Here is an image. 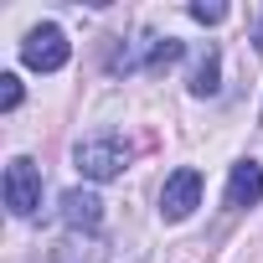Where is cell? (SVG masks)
I'll return each instance as SVG.
<instances>
[{"mask_svg":"<svg viewBox=\"0 0 263 263\" xmlns=\"http://www.w3.org/2000/svg\"><path fill=\"white\" fill-rule=\"evenodd\" d=\"M72 160H78V171H83L88 181H114V176L129 165V150H124L114 135H103V140H83Z\"/></svg>","mask_w":263,"mask_h":263,"instance_id":"obj_4","label":"cell"},{"mask_svg":"<svg viewBox=\"0 0 263 263\" xmlns=\"http://www.w3.org/2000/svg\"><path fill=\"white\" fill-rule=\"evenodd\" d=\"M217 78H222V57H217V47H201L196 52V67H191V93L196 98H212L217 93Z\"/></svg>","mask_w":263,"mask_h":263,"instance_id":"obj_8","label":"cell"},{"mask_svg":"<svg viewBox=\"0 0 263 263\" xmlns=\"http://www.w3.org/2000/svg\"><path fill=\"white\" fill-rule=\"evenodd\" d=\"M62 222H67L72 232H98L103 201H98L93 191H67V196H62Z\"/></svg>","mask_w":263,"mask_h":263,"instance_id":"obj_6","label":"cell"},{"mask_svg":"<svg viewBox=\"0 0 263 263\" xmlns=\"http://www.w3.org/2000/svg\"><path fill=\"white\" fill-rule=\"evenodd\" d=\"M258 201H263V165H258V160L232 165V181H227V206H258Z\"/></svg>","mask_w":263,"mask_h":263,"instance_id":"obj_7","label":"cell"},{"mask_svg":"<svg viewBox=\"0 0 263 263\" xmlns=\"http://www.w3.org/2000/svg\"><path fill=\"white\" fill-rule=\"evenodd\" d=\"M191 16H196L201 26H217V21L227 16V6H191Z\"/></svg>","mask_w":263,"mask_h":263,"instance_id":"obj_11","label":"cell"},{"mask_svg":"<svg viewBox=\"0 0 263 263\" xmlns=\"http://www.w3.org/2000/svg\"><path fill=\"white\" fill-rule=\"evenodd\" d=\"M253 47H258V52H263V26H258V36H253Z\"/></svg>","mask_w":263,"mask_h":263,"instance_id":"obj_12","label":"cell"},{"mask_svg":"<svg viewBox=\"0 0 263 263\" xmlns=\"http://www.w3.org/2000/svg\"><path fill=\"white\" fill-rule=\"evenodd\" d=\"M258 119H263V114H258Z\"/></svg>","mask_w":263,"mask_h":263,"instance_id":"obj_13","label":"cell"},{"mask_svg":"<svg viewBox=\"0 0 263 263\" xmlns=\"http://www.w3.org/2000/svg\"><path fill=\"white\" fill-rule=\"evenodd\" d=\"M196 206H201V171L181 165V171L165 181V191H160V217H165V222H181V217H191Z\"/></svg>","mask_w":263,"mask_h":263,"instance_id":"obj_5","label":"cell"},{"mask_svg":"<svg viewBox=\"0 0 263 263\" xmlns=\"http://www.w3.org/2000/svg\"><path fill=\"white\" fill-rule=\"evenodd\" d=\"M6 206H11L16 217H31V212L42 206V165H36V160L16 155V160L6 165Z\"/></svg>","mask_w":263,"mask_h":263,"instance_id":"obj_3","label":"cell"},{"mask_svg":"<svg viewBox=\"0 0 263 263\" xmlns=\"http://www.w3.org/2000/svg\"><path fill=\"white\" fill-rule=\"evenodd\" d=\"M83 248H93V242H62V248L52 253V263H103V248H98L93 258H83Z\"/></svg>","mask_w":263,"mask_h":263,"instance_id":"obj_9","label":"cell"},{"mask_svg":"<svg viewBox=\"0 0 263 263\" xmlns=\"http://www.w3.org/2000/svg\"><path fill=\"white\" fill-rule=\"evenodd\" d=\"M67 57H72V47H67L62 26H52V21H47V26H31L26 42H21V62L36 67V72H57Z\"/></svg>","mask_w":263,"mask_h":263,"instance_id":"obj_2","label":"cell"},{"mask_svg":"<svg viewBox=\"0 0 263 263\" xmlns=\"http://www.w3.org/2000/svg\"><path fill=\"white\" fill-rule=\"evenodd\" d=\"M16 103H21V78H16V72H0V108L11 114Z\"/></svg>","mask_w":263,"mask_h":263,"instance_id":"obj_10","label":"cell"},{"mask_svg":"<svg viewBox=\"0 0 263 263\" xmlns=\"http://www.w3.org/2000/svg\"><path fill=\"white\" fill-rule=\"evenodd\" d=\"M181 42L176 36H140V42H129L124 52H114V72H135V67H150V72H165V67H176L181 62Z\"/></svg>","mask_w":263,"mask_h":263,"instance_id":"obj_1","label":"cell"}]
</instances>
